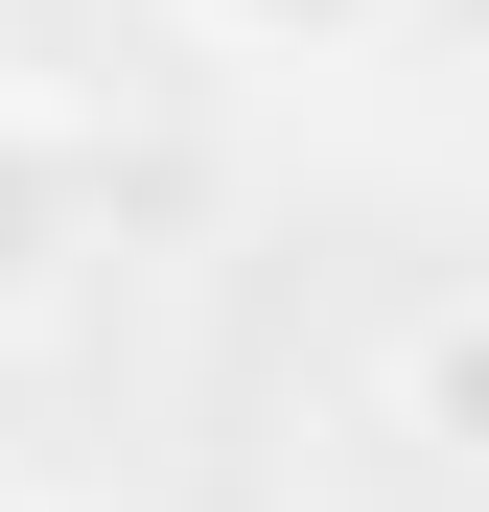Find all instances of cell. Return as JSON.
Returning <instances> with one entry per match:
<instances>
[{
	"label": "cell",
	"mask_w": 489,
	"mask_h": 512,
	"mask_svg": "<svg viewBox=\"0 0 489 512\" xmlns=\"http://www.w3.org/2000/svg\"><path fill=\"white\" fill-rule=\"evenodd\" d=\"M70 256H94V140L70 117H0V326L70 303Z\"/></svg>",
	"instance_id": "cell-1"
},
{
	"label": "cell",
	"mask_w": 489,
	"mask_h": 512,
	"mask_svg": "<svg viewBox=\"0 0 489 512\" xmlns=\"http://www.w3.org/2000/svg\"><path fill=\"white\" fill-rule=\"evenodd\" d=\"M396 443H443V466H489V280L396 326Z\"/></svg>",
	"instance_id": "cell-2"
},
{
	"label": "cell",
	"mask_w": 489,
	"mask_h": 512,
	"mask_svg": "<svg viewBox=\"0 0 489 512\" xmlns=\"http://www.w3.org/2000/svg\"><path fill=\"white\" fill-rule=\"evenodd\" d=\"M187 47H257V70H326V47H373L396 0H163Z\"/></svg>",
	"instance_id": "cell-3"
},
{
	"label": "cell",
	"mask_w": 489,
	"mask_h": 512,
	"mask_svg": "<svg viewBox=\"0 0 489 512\" xmlns=\"http://www.w3.org/2000/svg\"><path fill=\"white\" fill-rule=\"evenodd\" d=\"M0 512H24V489H0Z\"/></svg>",
	"instance_id": "cell-4"
}]
</instances>
